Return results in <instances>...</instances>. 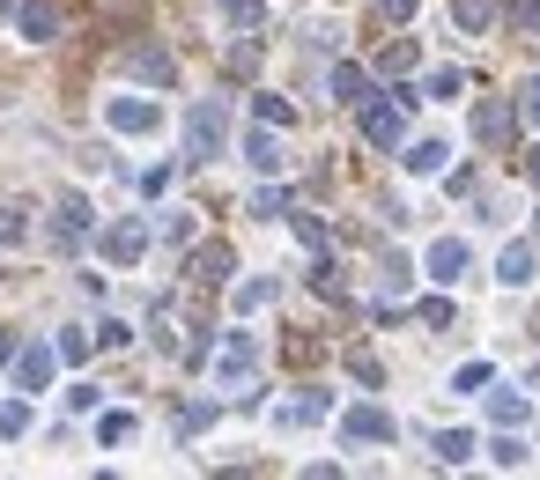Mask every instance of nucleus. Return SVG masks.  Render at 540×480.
<instances>
[{
    "instance_id": "f3484780",
    "label": "nucleus",
    "mask_w": 540,
    "mask_h": 480,
    "mask_svg": "<svg viewBox=\"0 0 540 480\" xmlns=\"http://www.w3.org/2000/svg\"><path fill=\"white\" fill-rule=\"evenodd\" d=\"M245 163H252V170H282V141H274V126L245 133Z\"/></svg>"
},
{
    "instance_id": "c9c22d12",
    "label": "nucleus",
    "mask_w": 540,
    "mask_h": 480,
    "mask_svg": "<svg viewBox=\"0 0 540 480\" xmlns=\"http://www.w3.org/2000/svg\"><path fill=\"white\" fill-rule=\"evenodd\" d=\"M289 222H296V237H304L311 252H326V222L319 215H296V207H289Z\"/></svg>"
},
{
    "instance_id": "c03bdc74",
    "label": "nucleus",
    "mask_w": 540,
    "mask_h": 480,
    "mask_svg": "<svg viewBox=\"0 0 540 480\" xmlns=\"http://www.w3.org/2000/svg\"><path fill=\"white\" fill-rule=\"evenodd\" d=\"M518 30H540V0H518Z\"/></svg>"
},
{
    "instance_id": "4c0bfd02",
    "label": "nucleus",
    "mask_w": 540,
    "mask_h": 480,
    "mask_svg": "<svg viewBox=\"0 0 540 480\" xmlns=\"http://www.w3.org/2000/svg\"><path fill=\"white\" fill-rule=\"evenodd\" d=\"M126 340H134V325H126V318H104L97 325V348H126Z\"/></svg>"
},
{
    "instance_id": "393cba45",
    "label": "nucleus",
    "mask_w": 540,
    "mask_h": 480,
    "mask_svg": "<svg viewBox=\"0 0 540 480\" xmlns=\"http://www.w3.org/2000/svg\"><path fill=\"white\" fill-rule=\"evenodd\" d=\"M459 89H467V74H459V67H437L430 82H422V96H430V104H452Z\"/></svg>"
},
{
    "instance_id": "58836bf2",
    "label": "nucleus",
    "mask_w": 540,
    "mask_h": 480,
    "mask_svg": "<svg viewBox=\"0 0 540 480\" xmlns=\"http://www.w3.org/2000/svg\"><path fill=\"white\" fill-rule=\"evenodd\" d=\"M89 355V333H82V325H67V333H60V362H82Z\"/></svg>"
},
{
    "instance_id": "7ed1b4c3",
    "label": "nucleus",
    "mask_w": 540,
    "mask_h": 480,
    "mask_svg": "<svg viewBox=\"0 0 540 480\" xmlns=\"http://www.w3.org/2000/svg\"><path fill=\"white\" fill-rule=\"evenodd\" d=\"M104 126H111V133H156V126H163V104H148V96H111V104H104Z\"/></svg>"
},
{
    "instance_id": "39448f33",
    "label": "nucleus",
    "mask_w": 540,
    "mask_h": 480,
    "mask_svg": "<svg viewBox=\"0 0 540 480\" xmlns=\"http://www.w3.org/2000/svg\"><path fill=\"white\" fill-rule=\"evenodd\" d=\"M341 436H348V444H393L400 421L385 414V407H348V414H341Z\"/></svg>"
},
{
    "instance_id": "37998d69",
    "label": "nucleus",
    "mask_w": 540,
    "mask_h": 480,
    "mask_svg": "<svg viewBox=\"0 0 540 480\" xmlns=\"http://www.w3.org/2000/svg\"><path fill=\"white\" fill-rule=\"evenodd\" d=\"M415 8H422V0H378L385 23H415Z\"/></svg>"
},
{
    "instance_id": "ddd939ff",
    "label": "nucleus",
    "mask_w": 540,
    "mask_h": 480,
    "mask_svg": "<svg viewBox=\"0 0 540 480\" xmlns=\"http://www.w3.org/2000/svg\"><path fill=\"white\" fill-rule=\"evenodd\" d=\"M496 281H504V288H533V281H540V252H533V244H504Z\"/></svg>"
},
{
    "instance_id": "7c9ffc66",
    "label": "nucleus",
    "mask_w": 540,
    "mask_h": 480,
    "mask_svg": "<svg viewBox=\"0 0 540 480\" xmlns=\"http://www.w3.org/2000/svg\"><path fill=\"white\" fill-rule=\"evenodd\" d=\"M282 355L296 362V370H311V362H319L326 348H319V340H311V333H289V340H282Z\"/></svg>"
},
{
    "instance_id": "f704fd0d",
    "label": "nucleus",
    "mask_w": 540,
    "mask_h": 480,
    "mask_svg": "<svg viewBox=\"0 0 540 480\" xmlns=\"http://www.w3.org/2000/svg\"><path fill=\"white\" fill-rule=\"evenodd\" d=\"M311 288H319V296H341V266H333L326 252L311 259Z\"/></svg>"
},
{
    "instance_id": "473e14b6",
    "label": "nucleus",
    "mask_w": 540,
    "mask_h": 480,
    "mask_svg": "<svg viewBox=\"0 0 540 480\" xmlns=\"http://www.w3.org/2000/svg\"><path fill=\"white\" fill-rule=\"evenodd\" d=\"M252 215H267V222L289 215V192H282V185H259V192H252Z\"/></svg>"
},
{
    "instance_id": "0eeeda50",
    "label": "nucleus",
    "mask_w": 540,
    "mask_h": 480,
    "mask_svg": "<svg viewBox=\"0 0 540 480\" xmlns=\"http://www.w3.org/2000/svg\"><path fill=\"white\" fill-rule=\"evenodd\" d=\"M422 266H430V281H444V288H452V281L474 266V244H467V237H437L430 252H422Z\"/></svg>"
},
{
    "instance_id": "e433bc0d",
    "label": "nucleus",
    "mask_w": 540,
    "mask_h": 480,
    "mask_svg": "<svg viewBox=\"0 0 540 480\" xmlns=\"http://www.w3.org/2000/svg\"><path fill=\"white\" fill-rule=\"evenodd\" d=\"M348 377L356 384H385V362L378 355H348Z\"/></svg>"
},
{
    "instance_id": "423d86ee",
    "label": "nucleus",
    "mask_w": 540,
    "mask_h": 480,
    "mask_svg": "<svg viewBox=\"0 0 540 480\" xmlns=\"http://www.w3.org/2000/svg\"><path fill=\"white\" fill-rule=\"evenodd\" d=\"M230 274H237V252H230V244H200V252L185 259V281H193V288H222Z\"/></svg>"
},
{
    "instance_id": "b1692460",
    "label": "nucleus",
    "mask_w": 540,
    "mask_h": 480,
    "mask_svg": "<svg viewBox=\"0 0 540 480\" xmlns=\"http://www.w3.org/2000/svg\"><path fill=\"white\" fill-rule=\"evenodd\" d=\"M467 458H474V436L467 429H444L437 436V466H467Z\"/></svg>"
},
{
    "instance_id": "2eb2a0df",
    "label": "nucleus",
    "mask_w": 540,
    "mask_h": 480,
    "mask_svg": "<svg viewBox=\"0 0 540 480\" xmlns=\"http://www.w3.org/2000/svg\"><path fill=\"white\" fill-rule=\"evenodd\" d=\"M311 421H326V392H304V399L274 407V429H311Z\"/></svg>"
},
{
    "instance_id": "2f4dec72",
    "label": "nucleus",
    "mask_w": 540,
    "mask_h": 480,
    "mask_svg": "<svg viewBox=\"0 0 540 480\" xmlns=\"http://www.w3.org/2000/svg\"><path fill=\"white\" fill-rule=\"evenodd\" d=\"M30 237V222H23V207H0V252H15V244Z\"/></svg>"
},
{
    "instance_id": "79ce46f5",
    "label": "nucleus",
    "mask_w": 540,
    "mask_h": 480,
    "mask_svg": "<svg viewBox=\"0 0 540 480\" xmlns=\"http://www.w3.org/2000/svg\"><path fill=\"white\" fill-rule=\"evenodd\" d=\"M518 111H526V119L540 126V74H526V89H518Z\"/></svg>"
},
{
    "instance_id": "6ab92c4d",
    "label": "nucleus",
    "mask_w": 540,
    "mask_h": 480,
    "mask_svg": "<svg viewBox=\"0 0 540 480\" xmlns=\"http://www.w3.org/2000/svg\"><path fill=\"white\" fill-rule=\"evenodd\" d=\"M415 60H422L415 37H385V45H378V67H385V74H415Z\"/></svg>"
},
{
    "instance_id": "4be33fe9",
    "label": "nucleus",
    "mask_w": 540,
    "mask_h": 480,
    "mask_svg": "<svg viewBox=\"0 0 540 480\" xmlns=\"http://www.w3.org/2000/svg\"><path fill=\"white\" fill-rule=\"evenodd\" d=\"M489 421L496 429H518L526 421V392H489Z\"/></svg>"
},
{
    "instance_id": "bb28decb",
    "label": "nucleus",
    "mask_w": 540,
    "mask_h": 480,
    "mask_svg": "<svg viewBox=\"0 0 540 480\" xmlns=\"http://www.w3.org/2000/svg\"><path fill=\"white\" fill-rule=\"evenodd\" d=\"M489 466H504V473H518V466H526V444H518V436L504 429V436H496V444H489Z\"/></svg>"
},
{
    "instance_id": "a878e982",
    "label": "nucleus",
    "mask_w": 540,
    "mask_h": 480,
    "mask_svg": "<svg viewBox=\"0 0 540 480\" xmlns=\"http://www.w3.org/2000/svg\"><path fill=\"white\" fill-rule=\"evenodd\" d=\"M452 15H459V30H467V37H481V30H489V0H452Z\"/></svg>"
},
{
    "instance_id": "a18cd8bd",
    "label": "nucleus",
    "mask_w": 540,
    "mask_h": 480,
    "mask_svg": "<svg viewBox=\"0 0 540 480\" xmlns=\"http://www.w3.org/2000/svg\"><path fill=\"white\" fill-rule=\"evenodd\" d=\"M526 178L540 185V148H526Z\"/></svg>"
},
{
    "instance_id": "49530a36",
    "label": "nucleus",
    "mask_w": 540,
    "mask_h": 480,
    "mask_svg": "<svg viewBox=\"0 0 540 480\" xmlns=\"http://www.w3.org/2000/svg\"><path fill=\"white\" fill-rule=\"evenodd\" d=\"M0 362H15V340H8V333H0Z\"/></svg>"
},
{
    "instance_id": "5701e85b",
    "label": "nucleus",
    "mask_w": 540,
    "mask_h": 480,
    "mask_svg": "<svg viewBox=\"0 0 540 480\" xmlns=\"http://www.w3.org/2000/svg\"><path fill=\"white\" fill-rule=\"evenodd\" d=\"M274 296H282V281H267V274H259V281H245V288H237V311L252 318V311H267Z\"/></svg>"
},
{
    "instance_id": "1a4fd4ad",
    "label": "nucleus",
    "mask_w": 540,
    "mask_h": 480,
    "mask_svg": "<svg viewBox=\"0 0 540 480\" xmlns=\"http://www.w3.org/2000/svg\"><path fill=\"white\" fill-rule=\"evenodd\" d=\"M252 362H259L252 333H230V340L215 348V384H245V377H252Z\"/></svg>"
},
{
    "instance_id": "aec40b11",
    "label": "nucleus",
    "mask_w": 540,
    "mask_h": 480,
    "mask_svg": "<svg viewBox=\"0 0 540 480\" xmlns=\"http://www.w3.org/2000/svg\"><path fill=\"white\" fill-rule=\"evenodd\" d=\"M444 156H452V148H444V141H415V148H407V170H415V178H437V170H444Z\"/></svg>"
},
{
    "instance_id": "dca6fc26",
    "label": "nucleus",
    "mask_w": 540,
    "mask_h": 480,
    "mask_svg": "<svg viewBox=\"0 0 540 480\" xmlns=\"http://www.w3.org/2000/svg\"><path fill=\"white\" fill-rule=\"evenodd\" d=\"M333 104H370V74L356 67V60H341V67H333Z\"/></svg>"
},
{
    "instance_id": "a19ab883",
    "label": "nucleus",
    "mask_w": 540,
    "mask_h": 480,
    "mask_svg": "<svg viewBox=\"0 0 540 480\" xmlns=\"http://www.w3.org/2000/svg\"><path fill=\"white\" fill-rule=\"evenodd\" d=\"M415 318H422V325H437V333H444V325H452V303H444V296H430V303H422Z\"/></svg>"
},
{
    "instance_id": "a211bd4d",
    "label": "nucleus",
    "mask_w": 540,
    "mask_h": 480,
    "mask_svg": "<svg viewBox=\"0 0 540 480\" xmlns=\"http://www.w3.org/2000/svg\"><path fill=\"white\" fill-rule=\"evenodd\" d=\"M215 15L230 30H259V23H267V0H215Z\"/></svg>"
},
{
    "instance_id": "cd10ccee",
    "label": "nucleus",
    "mask_w": 540,
    "mask_h": 480,
    "mask_svg": "<svg viewBox=\"0 0 540 480\" xmlns=\"http://www.w3.org/2000/svg\"><path fill=\"white\" fill-rule=\"evenodd\" d=\"M97 444L111 451V444H134V414H104L97 421Z\"/></svg>"
},
{
    "instance_id": "f8f14e48",
    "label": "nucleus",
    "mask_w": 540,
    "mask_h": 480,
    "mask_svg": "<svg viewBox=\"0 0 540 480\" xmlns=\"http://www.w3.org/2000/svg\"><path fill=\"white\" fill-rule=\"evenodd\" d=\"M82 237H89V200H82V192H60V222H52V244H60V252H74Z\"/></svg>"
},
{
    "instance_id": "ea45409f",
    "label": "nucleus",
    "mask_w": 540,
    "mask_h": 480,
    "mask_svg": "<svg viewBox=\"0 0 540 480\" xmlns=\"http://www.w3.org/2000/svg\"><path fill=\"white\" fill-rule=\"evenodd\" d=\"M489 377H496V370H489V362H467V370H459L452 384H459V392H481V384H489Z\"/></svg>"
},
{
    "instance_id": "6e6552de",
    "label": "nucleus",
    "mask_w": 540,
    "mask_h": 480,
    "mask_svg": "<svg viewBox=\"0 0 540 480\" xmlns=\"http://www.w3.org/2000/svg\"><path fill=\"white\" fill-rule=\"evenodd\" d=\"M104 259L111 266H141L148 259V222H111L104 229Z\"/></svg>"
},
{
    "instance_id": "c85d7f7f",
    "label": "nucleus",
    "mask_w": 540,
    "mask_h": 480,
    "mask_svg": "<svg viewBox=\"0 0 540 480\" xmlns=\"http://www.w3.org/2000/svg\"><path fill=\"white\" fill-rule=\"evenodd\" d=\"M15 436H30V407H23V399L0 407V444H15Z\"/></svg>"
},
{
    "instance_id": "9b49d317",
    "label": "nucleus",
    "mask_w": 540,
    "mask_h": 480,
    "mask_svg": "<svg viewBox=\"0 0 540 480\" xmlns=\"http://www.w3.org/2000/svg\"><path fill=\"white\" fill-rule=\"evenodd\" d=\"M15 30H23L30 45H52V37H60V8H52V0H15Z\"/></svg>"
},
{
    "instance_id": "412c9836",
    "label": "nucleus",
    "mask_w": 540,
    "mask_h": 480,
    "mask_svg": "<svg viewBox=\"0 0 540 480\" xmlns=\"http://www.w3.org/2000/svg\"><path fill=\"white\" fill-rule=\"evenodd\" d=\"M222 67H230L237 82H252V74H259V37H237V45L222 52Z\"/></svg>"
},
{
    "instance_id": "72a5a7b5",
    "label": "nucleus",
    "mask_w": 540,
    "mask_h": 480,
    "mask_svg": "<svg viewBox=\"0 0 540 480\" xmlns=\"http://www.w3.org/2000/svg\"><path fill=\"white\" fill-rule=\"evenodd\" d=\"M259 126H296V111H289V96H259Z\"/></svg>"
},
{
    "instance_id": "f03ea898",
    "label": "nucleus",
    "mask_w": 540,
    "mask_h": 480,
    "mask_svg": "<svg viewBox=\"0 0 540 480\" xmlns=\"http://www.w3.org/2000/svg\"><path fill=\"white\" fill-rule=\"evenodd\" d=\"M407 96H415V89L370 96V104H363V141H370V148H400V141H407Z\"/></svg>"
},
{
    "instance_id": "f257e3e1",
    "label": "nucleus",
    "mask_w": 540,
    "mask_h": 480,
    "mask_svg": "<svg viewBox=\"0 0 540 480\" xmlns=\"http://www.w3.org/2000/svg\"><path fill=\"white\" fill-rule=\"evenodd\" d=\"M222 141H230V119H222L215 96H200V104L185 111V156H193V163H215Z\"/></svg>"
},
{
    "instance_id": "4468645a",
    "label": "nucleus",
    "mask_w": 540,
    "mask_h": 480,
    "mask_svg": "<svg viewBox=\"0 0 540 480\" xmlns=\"http://www.w3.org/2000/svg\"><path fill=\"white\" fill-rule=\"evenodd\" d=\"M126 67H134L141 82H156V89H171V82H178V60H171L163 45H141V52H126Z\"/></svg>"
},
{
    "instance_id": "c756f323",
    "label": "nucleus",
    "mask_w": 540,
    "mask_h": 480,
    "mask_svg": "<svg viewBox=\"0 0 540 480\" xmlns=\"http://www.w3.org/2000/svg\"><path fill=\"white\" fill-rule=\"evenodd\" d=\"M156 237H171V244H193V207H171V215L156 222Z\"/></svg>"
},
{
    "instance_id": "9d476101",
    "label": "nucleus",
    "mask_w": 540,
    "mask_h": 480,
    "mask_svg": "<svg viewBox=\"0 0 540 480\" xmlns=\"http://www.w3.org/2000/svg\"><path fill=\"white\" fill-rule=\"evenodd\" d=\"M511 126H518V104H504V96H489V104H474V141L504 148V141H511Z\"/></svg>"
},
{
    "instance_id": "20e7f679",
    "label": "nucleus",
    "mask_w": 540,
    "mask_h": 480,
    "mask_svg": "<svg viewBox=\"0 0 540 480\" xmlns=\"http://www.w3.org/2000/svg\"><path fill=\"white\" fill-rule=\"evenodd\" d=\"M60 370V348H45V340H30V348H15V384H23V399H37Z\"/></svg>"
}]
</instances>
